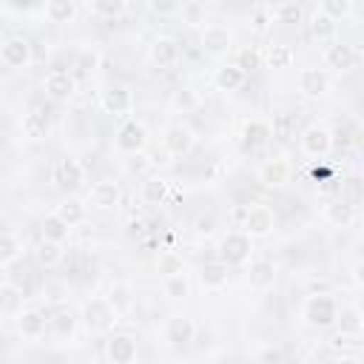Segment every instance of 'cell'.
<instances>
[{
  "label": "cell",
  "mask_w": 364,
  "mask_h": 364,
  "mask_svg": "<svg viewBox=\"0 0 364 364\" xmlns=\"http://www.w3.org/2000/svg\"><path fill=\"white\" fill-rule=\"evenodd\" d=\"M301 318L313 330H327L338 321V304L330 293H310L301 304Z\"/></svg>",
  "instance_id": "cell-1"
},
{
  "label": "cell",
  "mask_w": 364,
  "mask_h": 364,
  "mask_svg": "<svg viewBox=\"0 0 364 364\" xmlns=\"http://www.w3.org/2000/svg\"><path fill=\"white\" fill-rule=\"evenodd\" d=\"M82 318H85L88 330H94V333H108L119 321V316L111 307V301L108 299H100V296H94V299H88L82 304Z\"/></svg>",
  "instance_id": "cell-2"
},
{
  "label": "cell",
  "mask_w": 364,
  "mask_h": 364,
  "mask_svg": "<svg viewBox=\"0 0 364 364\" xmlns=\"http://www.w3.org/2000/svg\"><path fill=\"white\" fill-rule=\"evenodd\" d=\"M250 253H253V242H250V236L245 230L242 233L233 230V233H228V236L219 239V262H225L228 267L245 264L250 259Z\"/></svg>",
  "instance_id": "cell-3"
},
{
  "label": "cell",
  "mask_w": 364,
  "mask_h": 364,
  "mask_svg": "<svg viewBox=\"0 0 364 364\" xmlns=\"http://www.w3.org/2000/svg\"><path fill=\"white\" fill-rule=\"evenodd\" d=\"M114 145H117V151H119V154L139 156V154L145 151V145H148V131H145V125H142V122H136V119H128V122L117 131Z\"/></svg>",
  "instance_id": "cell-4"
},
{
  "label": "cell",
  "mask_w": 364,
  "mask_h": 364,
  "mask_svg": "<svg viewBox=\"0 0 364 364\" xmlns=\"http://www.w3.org/2000/svg\"><path fill=\"white\" fill-rule=\"evenodd\" d=\"M301 154L310 159H324L333 148V131H327L324 125H310L301 131Z\"/></svg>",
  "instance_id": "cell-5"
},
{
  "label": "cell",
  "mask_w": 364,
  "mask_h": 364,
  "mask_svg": "<svg viewBox=\"0 0 364 364\" xmlns=\"http://www.w3.org/2000/svg\"><path fill=\"white\" fill-rule=\"evenodd\" d=\"M199 46H202L205 54H210V57H222V54H228L230 46H233V31H230L228 26L210 23V26L202 28V34H199Z\"/></svg>",
  "instance_id": "cell-6"
},
{
  "label": "cell",
  "mask_w": 364,
  "mask_h": 364,
  "mask_svg": "<svg viewBox=\"0 0 364 364\" xmlns=\"http://www.w3.org/2000/svg\"><path fill=\"white\" fill-rule=\"evenodd\" d=\"M51 179H54V185H57L60 191H68V193H71V191H77V188L82 185L85 171H82V165H80L74 156H63V159L54 162Z\"/></svg>",
  "instance_id": "cell-7"
},
{
  "label": "cell",
  "mask_w": 364,
  "mask_h": 364,
  "mask_svg": "<svg viewBox=\"0 0 364 364\" xmlns=\"http://www.w3.org/2000/svg\"><path fill=\"white\" fill-rule=\"evenodd\" d=\"M0 60L6 68H26L31 63V43L20 34H11L0 43Z\"/></svg>",
  "instance_id": "cell-8"
},
{
  "label": "cell",
  "mask_w": 364,
  "mask_h": 364,
  "mask_svg": "<svg viewBox=\"0 0 364 364\" xmlns=\"http://www.w3.org/2000/svg\"><path fill=\"white\" fill-rule=\"evenodd\" d=\"M276 228V213L267 208V205H253L247 213H245V233L250 239H262V236H270Z\"/></svg>",
  "instance_id": "cell-9"
},
{
  "label": "cell",
  "mask_w": 364,
  "mask_h": 364,
  "mask_svg": "<svg viewBox=\"0 0 364 364\" xmlns=\"http://www.w3.org/2000/svg\"><path fill=\"white\" fill-rule=\"evenodd\" d=\"M193 336H196V327H193L191 316H185V313L168 316V321H165V341L171 347H185V344L193 341Z\"/></svg>",
  "instance_id": "cell-10"
},
{
  "label": "cell",
  "mask_w": 364,
  "mask_h": 364,
  "mask_svg": "<svg viewBox=\"0 0 364 364\" xmlns=\"http://www.w3.org/2000/svg\"><path fill=\"white\" fill-rule=\"evenodd\" d=\"M20 128H23V136H26V139L37 142V139L48 136V131H51V117H48V111H46L43 105H31V108L23 114Z\"/></svg>",
  "instance_id": "cell-11"
},
{
  "label": "cell",
  "mask_w": 364,
  "mask_h": 364,
  "mask_svg": "<svg viewBox=\"0 0 364 364\" xmlns=\"http://www.w3.org/2000/svg\"><path fill=\"white\" fill-rule=\"evenodd\" d=\"M162 145H165V151L171 156H185L193 148V131L188 125H182V122L179 125H168L165 134H162Z\"/></svg>",
  "instance_id": "cell-12"
},
{
  "label": "cell",
  "mask_w": 364,
  "mask_h": 364,
  "mask_svg": "<svg viewBox=\"0 0 364 364\" xmlns=\"http://www.w3.org/2000/svg\"><path fill=\"white\" fill-rule=\"evenodd\" d=\"M119 196H122V191H119L117 182L100 179V182H94L91 191H88V205L97 208V210H111V208L119 205Z\"/></svg>",
  "instance_id": "cell-13"
},
{
  "label": "cell",
  "mask_w": 364,
  "mask_h": 364,
  "mask_svg": "<svg viewBox=\"0 0 364 364\" xmlns=\"http://www.w3.org/2000/svg\"><path fill=\"white\" fill-rule=\"evenodd\" d=\"M358 63V51L350 46V43H330L324 48V65L333 68V71H350L353 65Z\"/></svg>",
  "instance_id": "cell-14"
},
{
  "label": "cell",
  "mask_w": 364,
  "mask_h": 364,
  "mask_svg": "<svg viewBox=\"0 0 364 364\" xmlns=\"http://www.w3.org/2000/svg\"><path fill=\"white\" fill-rule=\"evenodd\" d=\"M43 88L54 97V100H68L77 88V77L65 68H51L46 77H43Z\"/></svg>",
  "instance_id": "cell-15"
},
{
  "label": "cell",
  "mask_w": 364,
  "mask_h": 364,
  "mask_svg": "<svg viewBox=\"0 0 364 364\" xmlns=\"http://www.w3.org/2000/svg\"><path fill=\"white\" fill-rule=\"evenodd\" d=\"M273 139V125L267 119H247L242 128V148L245 151H259Z\"/></svg>",
  "instance_id": "cell-16"
},
{
  "label": "cell",
  "mask_w": 364,
  "mask_h": 364,
  "mask_svg": "<svg viewBox=\"0 0 364 364\" xmlns=\"http://www.w3.org/2000/svg\"><path fill=\"white\" fill-rule=\"evenodd\" d=\"M134 108V94L125 85H111L102 91V111L114 117H125Z\"/></svg>",
  "instance_id": "cell-17"
},
{
  "label": "cell",
  "mask_w": 364,
  "mask_h": 364,
  "mask_svg": "<svg viewBox=\"0 0 364 364\" xmlns=\"http://www.w3.org/2000/svg\"><path fill=\"white\" fill-rule=\"evenodd\" d=\"M105 353H108V361L111 364H134L136 358V341L128 336V333H114L105 344Z\"/></svg>",
  "instance_id": "cell-18"
},
{
  "label": "cell",
  "mask_w": 364,
  "mask_h": 364,
  "mask_svg": "<svg viewBox=\"0 0 364 364\" xmlns=\"http://www.w3.org/2000/svg\"><path fill=\"white\" fill-rule=\"evenodd\" d=\"M148 57H151V63L154 65H159V68H171V65H176V60H179V43L173 40V37H156L151 46H148Z\"/></svg>",
  "instance_id": "cell-19"
},
{
  "label": "cell",
  "mask_w": 364,
  "mask_h": 364,
  "mask_svg": "<svg viewBox=\"0 0 364 364\" xmlns=\"http://www.w3.org/2000/svg\"><path fill=\"white\" fill-rule=\"evenodd\" d=\"M327 85H330V77L324 68L310 65V68L299 71V91L304 97H321V94H327Z\"/></svg>",
  "instance_id": "cell-20"
},
{
  "label": "cell",
  "mask_w": 364,
  "mask_h": 364,
  "mask_svg": "<svg viewBox=\"0 0 364 364\" xmlns=\"http://www.w3.org/2000/svg\"><path fill=\"white\" fill-rule=\"evenodd\" d=\"M14 327L23 338H40L46 333V316L37 310V307H28V310H20L14 316Z\"/></svg>",
  "instance_id": "cell-21"
},
{
  "label": "cell",
  "mask_w": 364,
  "mask_h": 364,
  "mask_svg": "<svg viewBox=\"0 0 364 364\" xmlns=\"http://www.w3.org/2000/svg\"><path fill=\"white\" fill-rule=\"evenodd\" d=\"M228 279H230V267L225 262H219V259L205 262L199 267V282H202L205 290H222L228 284Z\"/></svg>",
  "instance_id": "cell-22"
},
{
  "label": "cell",
  "mask_w": 364,
  "mask_h": 364,
  "mask_svg": "<svg viewBox=\"0 0 364 364\" xmlns=\"http://www.w3.org/2000/svg\"><path fill=\"white\" fill-rule=\"evenodd\" d=\"M247 284L253 290H267L276 284V264L270 259H256L247 267Z\"/></svg>",
  "instance_id": "cell-23"
},
{
  "label": "cell",
  "mask_w": 364,
  "mask_h": 364,
  "mask_svg": "<svg viewBox=\"0 0 364 364\" xmlns=\"http://www.w3.org/2000/svg\"><path fill=\"white\" fill-rule=\"evenodd\" d=\"M287 179H290V165L284 159H267L259 168V182L267 188H282L287 185Z\"/></svg>",
  "instance_id": "cell-24"
},
{
  "label": "cell",
  "mask_w": 364,
  "mask_h": 364,
  "mask_svg": "<svg viewBox=\"0 0 364 364\" xmlns=\"http://www.w3.org/2000/svg\"><path fill=\"white\" fill-rule=\"evenodd\" d=\"M324 219H327L333 228H350V225L355 222V208L338 196V199H333L330 205H324Z\"/></svg>",
  "instance_id": "cell-25"
},
{
  "label": "cell",
  "mask_w": 364,
  "mask_h": 364,
  "mask_svg": "<svg viewBox=\"0 0 364 364\" xmlns=\"http://www.w3.org/2000/svg\"><path fill=\"white\" fill-rule=\"evenodd\" d=\"M245 71L236 65V63H230V65H219L216 71H213V85L219 88V91H236V88H242L245 85Z\"/></svg>",
  "instance_id": "cell-26"
},
{
  "label": "cell",
  "mask_w": 364,
  "mask_h": 364,
  "mask_svg": "<svg viewBox=\"0 0 364 364\" xmlns=\"http://www.w3.org/2000/svg\"><path fill=\"white\" fill-rule=\"evenodd\" d=\"M310 34H313V40H318V43H330L333 37H336V31H338V26H336V20L333 17H327L321 9H316L313 14H310Z\"/></svg>",
  "instance_id": "cell-27"
},
{
  "label": "cell",
  "mask_w": 364,
  "mask_h": 364,
  "mask_svg": "<svg viewBox=\"0 0 364 364\" xmlns=\"http://www.w3.org/2000/svg\"><path fill=\"white\" fill-rule=\"evenodd\" d=\"M43 14L48 23H71L77 17V3L74 0H48L43 6Z\"/></svg>",
  "instance_id": "cell-28"
},
{
  "label": "cell",
  "mask_w": 364,
  "mask_h": 364,
  "mask_svg": "<svg viewBox=\"0 0 364 364\" xmlns=\"http://www.w3.org/2000/svg\"><path fill=\"white\" fill-rule=\"evenodd\" d=\"M40 233H43V239L46 242H54V245H63L65 239H68V233H71V228L57 216V213H48L43 222H40Z\"/></svg>",
  "instance_id": "cell-29"
},
{
  "label": "cell",
  "mask_w": 364,
  "mask_h": 364,
  "mask_svg": "<svg viewBox=\"0 0 364 364\" xmlns=\"http://www.w3.org/2000/svg\"><path fill=\"white\" fill-rule=\"evenodd\" d=\"M20 256H23V242L11 230H3V236H0V267H11Z\"/></svg>",
  "instance_id": "cell-30"
},
{
  "label": "cell",
  "mask_w": 364,
  "mask_h": 364,
  "mask_svg": "<svg viewBox=\"0 0 364 364\" xmlns=\"http://www.w3.org/2000/svg\"><path fill=\"white\" fill-rule=\"evenodd\" d=\"M23 310V293L20 287H14L11 282L0 284V313L3 316H17Z\"/></svg>",
  "instance_id": "cell-31"
},
{
  "label": "cell",
  "mask_w": 364,
  "mask_h": 364,
  "mask_svg": "<svg viewBox=\"0 0 364 364\" xmlns=\"http://www.w3.org/2000/svg\"><path fill=\"white\" fill-rule=\"evenodd\" d=\"M168 199V182L159 176H148L142 182V202L145 205H162Z\"/></svg>",
  "instance_id": "cell-32"
},
{
  "label": "cell",
  "mask_w": 364,
  "mask_h": 364,
  "mask_svg": "<svg viewBox=\"0 0 364 364\" xmlns=\"http://www.w3.org/2000/svg\"><path fill=\"white\" fill-rule=\"evenodd\" d=\"M54 213H57L68 228H74V225H80V222L85 219V205H82L80 199H65V202H60V205L54 208Z\"/></svg>",
  "instance_id": "cell-33"
},
{
  "label": "cell",
  "mask_w": 364,
  "mask_h": 364,
  "mask_svg": "<svg viewBox=\"0 0 364 364\" xmlns=\"http://www.w3.org/2000/svg\"><path fill=\"white\" fill-rule=\"evenodd\" d=\"M270 14H273V20H276V23L293 26V23H301L304 9H301L299 3H293V0H287V3H276V6L270 9Z\"/></svg>",
  "instance_id": "cell-34"
},
{
  "label": "cell",
  "mask_w": 364,
  "mask_h": 364,
  "mask_svg": "<svg viewBox=\"0 0 364 364\" xmlns=\"http://www.w3.org/2000/svg\"><path fill=\"white\" fill-rule=\"evenodd\" d=\"M100 65V54L94 51V48H80L77 51V57H74V77L77 80H82V77H88V74H94V68Z\"/></svg>",
  "instance_id": "cell-35"
},
{
  "label": "cell",
  "mask_w": 364,
  "mask_h": 364,
  "mask_svg": "<svg viewBox=\"0 0 364 364\" xmlns=\"http://www.w3.org/2000/svg\"><path fill=\"white\" fill-rule=\"evenodd\" d=\"M156 273H159L162 279L176 276V273H185V262H182V256L173 253V250H162V253L156 256Z\"/></svg>",
  "instance_id": "cell-36"
},
{
  "label": "cell",
  "mask_w": 364,
  "mask_h": 364,
  "mask_svg": "<svg viewBox=\"0 0 364 364\" xmlns=\"http://www.w3.org/2000/svg\"><path fill=\"white\" fill-rule=\"evenodd\" d=\"M162 293H165L168 299H173V301L188 299V296H191V282H188V276H185V273H176V276L162 279Z\"/></svg>",
  "instance_id": "cell-37"
},
{
  "label": "cell",
  "mask_w": 364,
  "mask_h": 364,
  "mask_svg": "<svg viewBox=\"0 0 364 364\" xmlns=\"http://www.w3.org/2000/svg\"><path fill=\"white\" fill-rule=\"evenodd\" d=\"M264 60H267V65H270V68H290V65H293V60H296V54H293V48H290V46H284V43H273V46L267 48Z\"/></svg>",
  "instance_id": "cell-38"
},
{
  "label": "cell",
  "mask_w": 364,
  "mask_h": 364,
  "mask_svg": "<svg viewBox=\"0 0 364 364\" xmlns=\"http://www.w3.org/2000/svg\"><path fill=\"white\" fill-rule=\"evenodd\" d=\"M179 17H182L185 26H205L208 9H205V3H199V0H188V3L179 6Z\"/></svg>",
  "instance_id": "cell-39"
},
{
  "label": "cell",
  "mask_w": 364,
  "mask_h": 364,
  "mask_svg": "<svg viewBox=\"0 0 364 364\" xmlns=\"http://www.w3.org/2000/svg\"><path fill=\"white\" fill-rule=\"evenodd\" d=\"M105 299L111 301V307L117 310V316H125V313L134 307V296H131V290H128L125 284H114Z\"/></svg>",
  "instance_id": "cell-40"
},
{
  "label": "cell",
  "mask_w": 364,
  "mask_h": 364,
  "mask_svg": "<svg viewBox=\"0 0 364 364\" xmlns=\"http://www.w3.org/2000/svg\"><path fill=\"white\" fill-rule=\"evenodd\" d=\"M341 199L350 202L353 208L364 205V179H361V176H350V179L344 182V188H341Z\"/></svg>",
  "instance_id": "cell-41"
},
{
  "label": "cell",
  "mask_w": 364,
  "mask_h": 364,
  "mask_svg": "<svg viewBox=\"0 0 364 364\" xmlns=\"http://www.w3.org/2000/svg\"><path fill=\"white\" fill-rule=\"evenodd\" d=\"M236 65H239L245 74L262 68V51H259L256 46H245V48H239V54H236Z\"/></svg>",
  "instance_id": "cell-42"
},
{
  "label": "cell",
  "mask_w": 364,
  "mask_h": 364,
  "mask_svg": "<svg viewBox=\"0 0 364 364\" xmlns=\"http://www.w3.org/2000/svg\"><path fill=\"white\" fill-rule=\"evenodd\" d=\"M88 9L100 17H119L128 6H125V0H94V3H88Z\"/></svg>",
  "instance_id": "cell-43"
},
{
  "label": "cell",
  "mask_w": 364,
  "mask_h": 364,
  "mask_svg": "<svg viewBox=\"0 0 364 364\" xmlns=\"http://www.w3.org/2000/svg\"><path fill=\"white\" fill-rule=\"evenodd\" d=\"M48 324H51V330L57 333V336H71L74 333V313L71 310H57L51 318H48Z\"/></svg>",
  "instance_id": "cell-44"
},
{
  "label": "cell",
  "mask_w": 364,
  "mask_h": 364,
  "mask_svg": "<svg viewBox=\"0 0 364 364\" xmlns=\"http://www.w3.org/2000/svg\"><path fill=\"white\" fill-rule=\"evenodd\" d=\"M171 105L176 108V111H193L196 105H199V100H196V91L193 88H179V91H173V97H171Z\"/></svg>",
  "instance_id": "cell-45"
},
{
  "label": "cell",
  "mask_w": 364,
  "mask_h": 364,
  "mask_svg": "<svg viewBox=\"0 0 364 364\" xmlns=\"http://www.w3.org/2000/svg\"><path fill=\"white\" fill-rule=\"evenodd\" d=\"M318 9H321L327 17H333V20H341V17L353 14V3H350V0H321Z\"/></svg>",
  "instance_id": "cell-46"
},
{
  "label": "cell",
  "mask_w": 364,
  "mask_h": 364,
  "mask_svg": "<svg viewBox=\"0 0 364 364\" xmlns=\"http://www.w3.org/2000/svg\"><path fill=\"white\" fill-rule=\"evenodd\" d=\"M341 333H347V336H355L361 327H364V318H361V313L355 310V307H347V310H341Z\"/></svg>",
  "instance_id": "cell-47"
},
{
  "label": "cell",
  "mask_w": 364,
  "mask_h": 364,
  "mask_svg": "<svg viewBox=\"0 0 364 364\" xmlns=\"http://www.w3.org/2000/svg\"><path fill=\"white\" fill-rule=\"evenodd\" d=\"M37 259H40L43 264H57V262H60V245L43 239L40 247H37Z\"/></svg>",
  "instance_id": "cell-48"
},
{
  "label": "cell",
  "mask_w": 364,
  "mask_h": 364,
  "mask_svg": "<svg viewBox=\"0 0 364 364\" xmlns=\"http://www.w3.org/2000/svg\"><path fill=\"white\" fill-rule=\"evenodd\" d=\"M43 299L51 301V304L63 301V299H65V284H63V282H54V279L46 282V284H43Z\"/></svg>",
  "instance_id": "cell-49"
},
{
  "label": "cell",
  "mask_w": 364,
  "mask_h": 364,
  "mask_svg": "<svg viewBox=\"0 0 364 364\" xmlns=\"http://www.w3.org/2000/svg\"><path fill=\"white\" fill-rule=\"evenodd\" d=\"M193 230H196L199 236H210V233L216 230V216H213V213H199V216L193 219Z\"/></svg>",
  "instance_id": "cell-50"
},
{
  "label": "cell",
  "mask_w": 364,
  "mask_h": 364,
  "mask_svg": "<svg viewBox=\"0 0 364 364\" xmlns=\"http://www.w3.org/2000/svg\"><path fill=\"white\" fill-rule=\"evenodd\" d=\"M148 9L154 14H179V3H173V0H151Z\"/></svg>",
  "instance_id": "cell-51"
},
{
  "label": "cell",
  "mask_w": 364,
  "mask_h": 364,
  "mask_svg": "<svg viewBox=\"0 0 364 364\" xmlns=\"http://www.w3.org/2000/svg\"><path fill=\"white\" fill-rule=\"evenodd\" d=\"M350 276H353V282H355V287H361V290H364V259H358V262L353 264V270H350Z\"/></svg>",
  "instance_id": "cell-52"
},
{
  "label": "cell",
  "mask_w": 364,
  "mask_h": 364,
  "mask_svg": "<svg viewBox=\"0 0 364 364\" xmlns=\"http://www.w3.org/2000/svg\"><path fill=\"white\" fill-rule=\"evenodd\" d=\"M273 20V14L270 11H256L253 14V26H256V31H264V26Z\"/></svg>",
  "instance_id": "cell-53"
},
{
  "label": "cell",
  "mask_w": 364,
  "mask_h": 364,
  "mask_svg": "<svg viewBox=\"0 0 364 364\" xmlns=\"http://www.w3.org/2000/svg\"><path fill=\"white\" fill-rule=\"evenodd\" d=\"M273 136H290V119L282 117L279 122H273Z\"/></svg>",
  "instance_id": "cell-54"
},
{
  "label": "cell",
  "mask_w": 364,
  "mask_h": 364,
  "mask_svg": "<svg viewBox=\"0 0 364 364\" xmlns=\"http://www.w3.org/2000/svg\"><path fill=\"white\" fill-rule=\"evenodd\" d=\"M333 364H361V358H355V355H338Z\"/></svg>",
  "instance_id": "cell-55"
},
{
  "label": "cell",
  "mask_w": 364,
  "mask_h": 364,
  "mask_svg": "<svg viewBox=\"0 0 364 364\" xmlns=\"http://www.w3.org/2000/svg\"><path fill=\"white\" fill-rule=\"evenodd\" d=\"M358 20H361V23H364V6H361V9H358Z\"/></svg>",
  "instance_id": "cell-56"
},
{
  "label": "cell",
  "mask_w": 364,
  "mask_h": 364,
  "mask_svg": "<svg viewBox=\"0 0 364 364\" xmlns=\"http://www.w3.org/2000/svg\"><path fill=\"white\" fill-rule=\"evenodd\" d=\"M176 364H193V361H176Z\"/></svg>",
  "instance_id": "cell-57"
},
{
  "label": "cell",
  "mask_w": 364,
  "mask_h": 364,
  "mask_svg": "<svg viewBox=\"0 0 364 364\" xmlns=\"http://www.w3.org/2000/svg\"><path fill=\"white\" fill-rule=\"evenodd\" d=\"M43 364H46V361H43Z\"/></svg>",
  "instance_id": "cell-58"
}]
</instances>
